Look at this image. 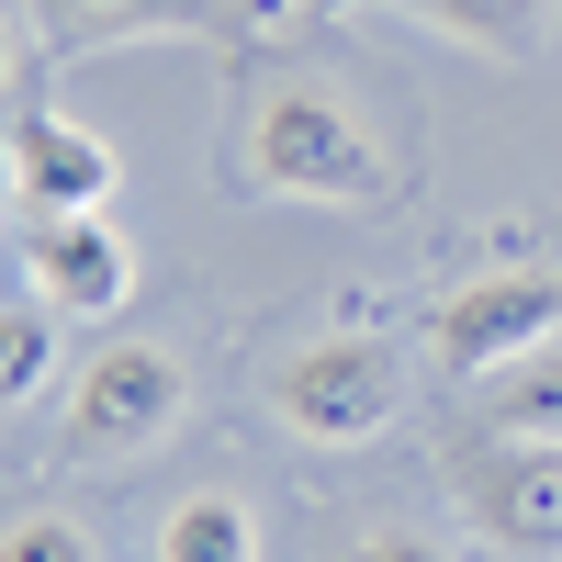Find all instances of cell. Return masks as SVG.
<instances>
[{"instance_id": "9", "label": "cell", "mask_w": 562, "mask_h": 562, "mask_svg": "<svg viewBox=\"0 0 562 562\" xmlns=\"http://www.w3.org/2000/svg\"><path fill=\"white\" fill-rule=\"evenodd\" d=\"M484 439H518V450H562V338L529 349L518 371L484 383Z\"/></svg>"}, {"instance_id": "11", "label": "cell", "mask_w": 562, "mask_h": 562, "mask_svg": "<svg viewBox=\"0 0 562 562\" xmlns=\"http://www.w3.org/2000/svg\"><path fill=\"white\" fill-rule=\"evenodd\" d=\"M158 562H259V506L248 495H180L158 518Z\"/></svg>"}, {"instance_id": "16", "label": "cell", "mask_w": 562, "mask_h": 562, "mask_svg": "<svg viewBox=\"0 0 562 562\" xmlns=\"http://www.w3.org/2000/svg\"><path fill=\"white\" fill-rule=\"evenodd\" d=\"M0 192H12V180H0Z\"/></svg>"}, {"instance_id": "12", "label": "cell", "mask_w": 562, "mask_h": 562, "mask_svg": "<svg viewBox=\"0 0 562 562\" xmlns=\"http://www.w3.org/2000/svg\"><path fill=\"white\" fill-rule=\"evenodd\" d=\"M45 383H57V315H45V304H12V315H0V416L34 405Z\"/></svg>"}, {"instance_id": "3", "label": "cell", "mask_w": 562, "mask_h": 562, "mask_svg": "<svg viewBox=\"0 0 562 562\" xmlns=\"http://www.w3.org/2000/svg\"><path fill=\"white\" fill-rule=\"evenodd\" d=\"M551 338H562V270H484L428 315V349L450 383H495V371H518Z\"/></svg>"}, {"instance_id": "10", "label": "cell", "mask_w": 562, "mask_h": 562, "mask_svg": "<svg viewBox=\"0 0 562 562\" xmlns=\"http://www.w3.org/2000/svg\"><path fill=\"white\" fill-rule=\"evenodd\" d=\"M383 12L439 23V34L473 45V57H540V34H551V0H383Z\"/></svg>"}, {"instance_id": "8", "label": "cell", "mask_w": 562, "mask_h": 562, "mask_svg": "<svg viewBox=\"0 0 562 562\" xmlns=\"http://www.w3.org/2000/svg\"><path fill=\"white\" fill-rule=\"evenodd\" d=\"M57 57H102V45H225L237 0H23Z\"/></svg>"}, {"instance_id": "13", "label": "cell", "mask_w": 562, "mask_h": 562, "mask_svg": "<svg viewBox=\"0 0 562 562\" xmlns=\"http://www.w3.org/2000/svg\"><path fill=\"white\" fill-rule=\"evenodd\" d=\"M0 562H102V540H90L79 518H57V506H34V518L0 529Z\"/></svg>"}, {"instance_id": "7", "label": "cell", "mask_w": 562, "mask_h": 562, "mask_svg": "<svg viewBox=\"0 0 562 562\" xmlns=\"http://www.w3.org/2000/svg\"><path fill=\"white\" fill-rule=\"evenodd\" d=\"M0 180H12L34 214H102L124 169H113V147H102L79 113L34 102V113H12V135H0Z\"/></svg>"}, {"instance_id": "4", "label": "cell", "mask_w": 562, "mask_h": 562, "mask_svg": "<svg viewBox=\"0 0 562 562\" xmlns=\"http://www.w3.org/2000/svg\"><path fill=\"white\" fill-rule=\"evenodd\" d=\"M180 405H192V371H180L169 349H147V338H113V349H90V360H79V394H68V450L124 461V450H147Z\"/></svg>"}, {"instance_id": "2", "label": "cell", "mask_w": 562, "mask_h": 562, "mask_svg": "<svg viewBox=\"0 0 562 562\" xmlns=\"http://www.w3.org/2000/svg\"><path fill=\"white\" fill-rule=\"evenodd\" d=\"M270 416L315 450H360L371 428H394L405 416V360L371 338V326H349V338H304L293 360L270 371Z\"/></svg>"}, {"instance_id": "14", "label": "cell", "mask_w": 562, "mask_h": 562, "mask_svg": "<svg viewBox=\"0 0 562 562\" xmlns=\"http://www.w3.org/2000/svg\"><path fill=\"white\" fill-rule=\"evenodd\" d=\"M349 562H439V540H405V529H371Z\"/></svg>"}, {"instance_id": "1", "label": "cell", "mask_w": 562, "mask_h": 562, "mask_svg": "<svg viewBox=\"0 0 562 562\" xmlns=\"http://www.w3.org/2000/svg\"><path fill=\"white\" fill-rule=\"evenodd\" d=\"M248 192L270 203H383V147L349 124V102H326L315 79H270L259 113L237 135Z\"/></svg>"}, {"instance_id": "15", "label": "cell", "mask_w": 562, "mask_h": 562, "mask_svg": "<svg viewBox=\"0 0 562 562\" xmlns=\"http://www.w3.org/2000/svg\"><path fill=\"white\" fill-rule=\"evenodd\" d=\"M0 68H12V34H0Z\"/></svg>"}, {"instance_id": "6", "label": "cell", "mask_w": 562, "mask_h": 562, "mask_svg": "<svg viewBox=\"0 0 562 562\" xmlns=\"http://www.w3.org/2000/svg\"><path fill=\"white\" fill-rule=\"evenodd\" d=\"M23 281H34V304H45V315L102 326V315L135 304V248L113 237L102 214H34V237H23Z\"/></svg>"}, {"instance_id": "5", "label": "cell", "mask_w": 562, "mask_h": 562, "mask_svg": "<svg viewBox=\"0 0 562 562\" xmlns=\"http://www.w3.org/2000/svg\"><path fill=\"white\" fill-rule=\"evenodd\" d=\"M461 518L529 562H562V450H518V439L461 450Z\"/></svg>"}]
</instances>
